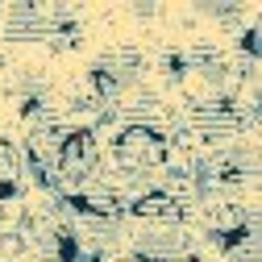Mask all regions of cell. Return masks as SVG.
<instances>
[{
	"label": "cell",
	"instance_id": "6da1fadb",
	"mask_svg": "<svg viewBox=\"0 0 262 262\" xmlns=\"http://www.w3.org/2000/svg\"><path fill=\"white\" fill-rule=\"evenodd\" d=\"M113 158L125 171H154L171 158V146L158 125H125L113 138Z\"/></svg>",
	"mask_w": 262,
	"mask_h": 262
},
{
	"label": "cell",
	"instance_id": "7a4b0ae2",
	"mask_svg": "<svg viewBox=\"0 0 262 262\" xmlns=\"http://www.w3.org/2000/svg\"><path fill=\"white\" fill-rule=\"evenodd\" d=\"M125 212H129V216H138V221H146V225H162V229L183 221V204L175 200L171 191H158V187L146 191V195H138V200L129 204Z\"/></svg>",
	"mask_w": 262,
	"mask_h": 262
}]
</instances>
